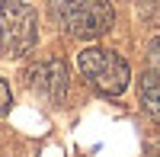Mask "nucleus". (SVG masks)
<instances>
[{
	"label": "nucleus",
	"instance_id": "423d86ee",
	"mask_svg": "<svg viewBox=\"0 0 160 157\" xmlns=\"http://www.w3.org/2000/svg\"><path fill=\"white\" fill-rule=\"evenodd\" d=\"M10 106H13L10 87H7V80H3V77H0V115H7V112H10Z\"/></svg>",
	"mask_w": 160,
	"mask_h": 157
},
{
	"label": "nucleus",
	"instance_id": "20e7f679",
	"mask_svg": "<svg viewBox=\"0 0 160 157\" xmlns=\"http://www.w3.org/2000/svg\"><path fill=\"white\" fill-rule=\"evenodd\" d=\"M26 80H29V87L42 99H48V103H61L64 93H68V68H64L61 58L38 61L35 68H29Z\"/></svg>",
	"mask_w": 160,
	"mask_h": 157
},
{
	"label": "nucleus",
	"instance_id": "7ed1b4c3",
	"mask_svg": "<svg viewBox=\"0 0 160 157\" xmlns=\"http://www.w3.org/2000/svg\"><path fill=\"white\" fill-rule=\"evenodd\" d=\"M38 19L35 10L22 0H3L0 3V51L7 58H19L35 45Z\"/></svg>",
	"mask_w": 160,
	"mask_h": 157
},
{
	"label": "nucleus",
	"instance_id": "0eeeda50",
	"mask_svg": "<svg viewBox=\"0 0 160 157\" xmlns=\"http://www.w3.org/2000/svg\"><path fill=\"white\" fill-rule=\"evenodd\" d=\"M148 55H151V64H154L157 74H160V38H154V42H151V51H148Z\"/></svg>",
	"mask_w": 160,
	"mask_h": 157
},
{
	"label": "nucleus",
	"instance_id": "f257e3e1",
	"mask_svg": "<svg viewBox=\"0 0 160 157\" xmlns=\"http://www.w3.org/2000/svg\"><path fill=\"white\" fill-rule=\"evenodd\" d=\"M58 19L74 38H99L112 29V0H58Z\"/></svg>",
	"mask_w": 160,
	"mask_h": 157
},
{
	"label": "nucleus",
	"instance_id": "39448f33",
	"mask_svg": "<svg viewBox=\"0 0 160 157\" xmlns=\"http://www.w3.org/2000/svg\"><path fill=\"white\" fill-rule=\"evenodd\" d=\"M138 93H141V106L160 122V74L157 71H148L138 80Z\"/></svg>",
	"mask_w": 160,
	"mask_h": 157
},
{
	"label": "nucleus",
	"instance_id": "f03ea898",
	"mask_svg": "<svg viewBox=\"0 0 160 157\" xmlns=\"http://www.w3.org/2000/svg\"><path fill=\"white\" fill-rule=\"evenodd\" d=\"M77 64H80V74L106 96L125 93V87L131 80L128 61L122 55H115V51H109V48H83L77 55Z\"/></svg>",
	"mask_w": 160,
	"mask_h": 157
}]
</instances>
